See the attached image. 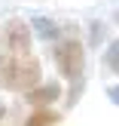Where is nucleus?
Instances as JSON below:
<instances>
[{
    "mask_svg": "<svg viewBox=\"0 0 119 126\" xmlns=\"http://www.w3.org/2000/svg\"><path fill=\"white\" fill-rule=\"evenodd\" d=\"M58 123V114H55L52 108H37L34 114H28V120L24 126H55Z\"/></svg>",
    "mask_w": 119,
    "mask_h": 126,
    "instance_id": "nucleus-6",
    "label": "nucleus"
},
{
    "mask_svg": "<svg viewBox=\"0 0 119 126\" xmlns=\"http://www.w3.org/2000/svg\"><path fill=\"white\" fill-rule=\"evenodd\" d=\"M43 77V65L34 55H0V86L12 92H28Z\"/></svg>",
    "mask_w": 119,
    "mask_h": 126,
    "instance_id": "nucleus-1",
    "label": "nucleus"
},
{
    "mask_svg": "<svg viewBox=\"0 0 119 126\" xmlns=\"http://www.w3.org/2000/svg\"><path fill=\"white\" fill-rule=\"evenodd\" d=\"M31 28L40 34V40H49V43H55L61 37V28L52 22V18H46V16H34L31 18Z\"/></svg>",
    "mask_w": 119,
    "mask_h": 126,
    "instance_id": "nucleus-5",
    "label": "nucleus"
},
{
    "mask_svg": "<svg viewBox=\"0 0 119 126\" xmlns=\"http://www.w3.org/2000/svg\"><path fill=\"white\" fill-rule=\"evenodd\" d=\"M116 55H119V46H116V43H110V46H107V55H104V68H107L110 74H116V71H119Z\"/></svg>",
    "mask_w": 119,
    "mask_h": 126,
    "instance_id": "nucleus-7",
    "label": "nucleus"
},
{
    "mask_svg": "<svg viewBox=\"0 0 119 126\" xmlns=\"http://www.w3.org/2000/svg\"><path fill=\"white\" fill-rule=\"evenodd\" d=\"M55 62H58V71L67 80H83V68H86V46L79 37L64 34L55 40Z\"/></svg>",
    "mask_w": 119,
    "mask_h": 126,
    "instance_id": "nucleus-2",
    "label": "nucleus"
},
{
    "mask_svg": "<svg viewBox=\"0 0 119 126\" xmlns=\"http://www.w3.org/2000/svg\"><path fill=\"white\" fill-rule=\"evenodd\" d=\"M92 43H95V46L104 43V25L101 22H92Z\"/></svg>",
    "mask_w": 119,
    "mask_h": 126,
    "instance_id": "nucleus-8",
    "label": "nucleus"
},
{
    "mask_svg": "<svg viewBox=\"0 0 119 126\" xmlns=\"http://www.w3.org/2000/svg\"><path fill=\"white\" fill-rule=\"evenodd\" d=\"M0 40H3V49L9 55H31V28L24 18H12L3 28Z\"/></svg>",
    "mask_w": 119,
    "mask_h": 126,
    "instance_id": "nucleus-3",
    "label": "nucleus"
},
{
    "mask_svg": "<svg viewBox=\"0 0 119 126\" xmlns=\"http://www.w3.org/2000/svg\"><path fill=\"white\" fill-rule=\"evenodd\" d=\"M58 95H61V86L58 83H43V86L37 83V86L28 89V102L34 105V108H49Z\"/></svg>",
    "mask_w": 119,
    "mask_h": 126,
    "instance_id": "nucleus-4",
    "label": "nucleus"
}]
</instances>
